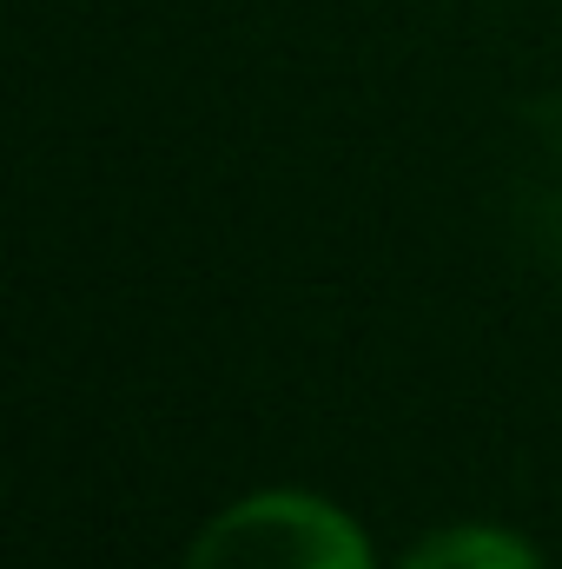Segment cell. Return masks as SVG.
I'll return each instance as SVG.
<instances>
[{"instance_id":"cell-2","label":"cell","mask_w":562,"mask_h":569,"mask_svg":"<svg viewBox=\"0 0 562 569\" xmlns=\"http://www.w3.org/2000/svg\"><path fill=\"white\" fill-rule=\"evenodd\" d=\"M404 569H543V557H536L516 530H496V523H456V530L423 537L418 550L404 557Z\"/></svg>"},{"instance_id":"cell-1","label":"cell","mask_w":562,"mask_h":569,"mask_svg":"<svg viewBox=\"0 0 562 569\" xmlns=\"http://www.w3.org/2000/svg\"><path fill=\"white\" fill-rule=\"evenodd\" d=\"M185 569H378L364 530L311 497V490H259L219 510L199 543L185 550Z\"/></svg>"}]
</instances>
